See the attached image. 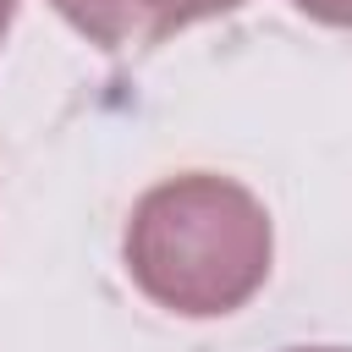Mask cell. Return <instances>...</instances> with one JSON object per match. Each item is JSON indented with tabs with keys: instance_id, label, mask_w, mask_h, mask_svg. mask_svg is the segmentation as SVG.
I'll return each mask as SVG.
<instances>
[{
	"instance_id": "1",
	"label": "cell",
	"mask_w": 352,
	"mask_h": 352,
	"mask_svg": "<svg viewBox=\"0 0 352 352\" xmlns=\"http://www.w3.org/2000/svg\"><path fill=\"white\" fill-rule=\"evenodd\" d=\"M121 253L148 302L182 319H220L264 286L275 236L264 204L242 182L187 170L138 198Z\"/></svg>"
},
{
	"instance_id": "2",
	"label": "cell",
	"mask_w": 352,
	"mask_h": 352,
	"mask_svg": "<svg viewBox=\"0 0 352 352\" xmlns=\"http://www.w3.org/2000/svg\"><path fill=\"white\" fill-rule=\"evenodd\" d=\"M82 38L104 44V50H143L160 44L204 16L236 11L242 0H50Z\"/></svg>"
},
{
	"instance_id": "3",
	"label": "cell",
	"mask_w": 352,
	"mask_h": 352,
	"mask_svg": "<svg viewBox=\"0 0 352 352\" xmlns=\"http://www.w3.org/2000/svg\"><path fill=\"white\" fill-rule=\"evenodd\" d=\"M292 6L324 28H352V0H292Z\"/></svg>"
},
{
	"instance_id": "4",
	"label": "cell",
	"mask_w": 352,
	"mask_h": 352,
	"mask_svg": "<svg viewBox=\"0 0 352 352\" xmlns=\"http://www.w3.org/2000/svg\"><path fill=\"white\" fill-rule=\"evenodd\" d=\"M11 16H16V0H0V44H6V28H11Z\"/></svg>"
},
{
	"instance_id": "5",
	"label": "cell",
	"mask_w": 352,
	"mask_h": 352,
	"mask_svg": "<svg viewBox=\"0 0 352 352\" xmlns=\"http://www.w3.org/2000/svg\"><path fill=\"white\" fill-rule=\"evenodd\" d=\"M292 352H346V346H292Z\"/></svg>"
}]
</instances>
